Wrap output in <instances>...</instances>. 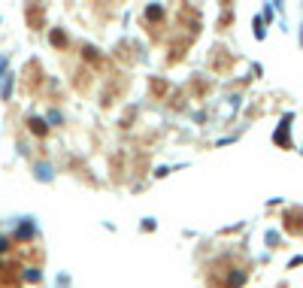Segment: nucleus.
Returning <instances> with one entry per match:
<instances>
[{
    "instance_id": "nucleus-9",
    "label": "nucleus",
    "mask_w": 303,
    "mask_h": 288,
    "mask_svg": "<svg viewBox=\"0 0 303 288\" xmlns=\"http://www.w3.org/2000/svg\"><path fill=\"white\" fill-rule=\"evenodd\" d=\"M25 279H30V282H37V279H40V270H28V273H25Z\"/></svg>"
},
{
    "instance_id": "nucleus-5",
    "label": "nucleus",
    "mask_w": 303,
    "mask_h": 288,
    "mask_svg": "<svg viewBox=\"0 0 303 288\" xmlns=\"http://www.w3.org/2000/svg\"><path fill=\"white\" fill-rule=\"evenodd\" d=\"M146 15H149V19H152V22H158V19H161V6H158V3H152V6H146Z\"/></svg>"
},
{
    "instance_id": "nucleus-7",
    "label": "nucleus",
    "mask_w": 303,
    "mask_h": 288,
    "mask_svg": "<svg viewBox=\"0 0 303 288\" xmlns=\"http://www.w3.org/2000/svg\"><path fill=\"white\" fill-rule=\"evenodd\" d=\"M139 228H142V230H155V228H158V222H155V219H142V222H139Z\"/></svg>"
},
{
    "instance_id": "nucleus-4",
    "label": "nucleus",
    "mask_w": 303,
    "mask_h": 288,
    "mask_svg": "<svg viewBox=\"0 0 303 288\" xmlns=\"http://www.w3.org/2000/svg\"><path fill=\"white\" fill-rule=\"evenodd\" d=\"M33 230H37V228H33V222H22V228H19V240H30Z\"/></svg>"
},
{
    "instance_id": "nucleus-6",
    "label": "nucleus",
    "mask_w": 303,
    "mask_h": 288,
    "mask_svg": "<svg viewBox=\"0 0 303 288\" xmlns=\"http://www.w3.org/2000/svg\"><path fill=\"white\" fill-rule=\"evenodd\" d=\"M33 173H37L40 179H52V170H49L46 164H37V167H33Z\"/></svg>"
},
{
    "instance_id": "nucleus-2",
    "label": "nucleus",
    "mask_w": 303,
    "mask_h": 288,
    "mask_svg": "<svg viewBox=\"0 0 303 288\" xmlns=\"http://www.w3.org/2000/svg\"><path fill=\"white\" fill-rule=\"evenodd\" d=\"M288 121H291V118H285L282 128L276 131V143H279V146H291V143H288Z\"/></svg>"
},
{
    "instance_id": "nucleus-3",
    "label": "nucleus",
    "mask_w": 303,
    "mask_h": 288,
    "mask_svg": "<svg viewBox=\"0 0 303 288\" xmlns=\"http://www.w3.org/2000/svg\"><path fill=\"white\" fill-rule=\"evenodd\" d=\"M243 282H246V273H243V270H234V273L227 276V288H240Z\"/></svg>"
},
{
    "instance_id": "nucleus-10",
    "label": "nucleus",
    "mask_w": 303,
    "mask_h": 288,
    "mask_svg": "<svg viewBox=\"0 0 303 288\" xmlns=\"http://www.w3.org/2000/svg\"><path fill=\"white\" fill-rule=\"evenodd\" d=\"M3 249H6V240H0V252H3Z\"/></svg>"
},
{
    "instance_id": "nucleus-1",
    "label": "nucleus",
    "mask_w": 303,
    "mask_h": 288,
    "mask_svg": "<svg viewBox=\"0 0 303 288\" xmlns=\"http://www.w3.org/2000/svg\"><path fill=\"white\" fill-rule=\"evenodd\" d=\"M28 128L37 134V137H46L49 134V128H46V121H40V118H28Z\"/></svg>"
},
{
    "instance_id": "nucleus-8",
    "label": "nucleus",
    "mask_w": 303,
    "mask_h": 288,
    "mask_svg": "<svg viewBox=\"0 0 303 288\" xmlns=\"http://www.w3.org/2000/svg\"><path fill=\"white\" fill-rule=\"evenodd\" d=\"M52 40H55V46H64V30H52Z\"/></svg>"
}]
</instances>
